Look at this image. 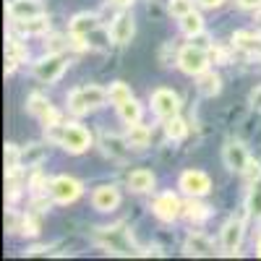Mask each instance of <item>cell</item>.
<instances>
[{
    "label": "cell",
    "instance_id": "6da1fadb",
    "mask_svg": "<svg viewBox=\"0 0 261 261\" xmlns=\"http://www.w3.org/2000/svg\"><path fill=\"white\" fill-rule=\"evenodd\" d=\"M107 99V92L99 89V86H81V89H73L68 94V110L73 115H86L89 110L99 107Z\"/></svg>",
    "mask_w": 261,
    "mask_h": 261
},
{
    "label": "cell",
    "instance_id": "7a4b0ae2",
    "mask_svg": "<svg viewBox=\"0 0 261 261\" xmlns=\"http://www.w3.org/2000/svg\"><path fill=\"white\" fill-rule=\"evenodd\" d=\"M178 65H180V71H183V73H188V76H199V73L206 71L209 55H206V50L196 47V45H186V47L178 53Z\"/></svg>",
    "mask_w": 261,
    "mask_h": 261
},
{
    "label": "cell",
    "instance_id": "3957f363",
    "mask_svg": "<svg viewBox=\"0 0 261 261\" xmlns=\"http://www.w3.org/2000/svg\"><path fill=\"white\" fill-rule=\"evenodd\" d=\"M89 144H92V134L84 125H65L63 141H60V146L65 151H71V154H81V151L89 149Z\"/></svg>",
    "mask_w": 261,
    "mask_h": 261
},
{
    "label": "cell",
    "instance_id": "277c9868",
    "mask_svg": "<svg viewBox=\"0 0 261 261\" xmlns=\"http://www.w3.org/2000/svg\"><path fill=\"white\" fill-rule=\"evenodd\" d=\"M65 71V58L60 53H50L47 58H42L37 65H34V76L39 81H45V84H53L63 76Z\"/></svg>",
    "mask_w": 261,
    "mask_h": 261
},
{
    "label": "cell",
    "instance_id": "5b68a950",
    "mask_svg": "<svg viewBox=\"0 0 261 261\" xmlns=\"http://www.w3.org/2000/svg\"><path fill=\"white\" fill-rule=\"evenodd\" d=\"M50 193L58 204H71L81 196V183L76 178H68V175H60L50 183Z\"/></svg>",
    "mask_w": 261,
    "mask_h": 261
},
{
    "label": "cell",
    "instance_id": "8992f818",
    "mask_svg": "<svg viewBox=\"0 0 261 261\" xmlns=\"http://www.w3.org/2000/svg\"><path fill=\"white\" fill-rule=\"evenodd\" d=\"M151 212H154L162 222H172L183 214V204L175 193H160L154 204H151Z\"/></svg>",
    "mask_w": 261,
    "mask_h": 261
},
{
    "label": "cell",
    "instance_id": "52a82bcc",
    "mask_svg": "<svg viewBox=\"0 0 261 261\" xmlns=\"http://www.w3.org/2000/svg\"><path fill=\"white\" fill-rule=\"evenodd\" d=\"M180 188L188 196H193V199H199V196H206L212 191V180H209L206 172H201V170H186L180 175Z\"/></svg>",
    "mask_w": 261,
    "mask_h": 261
},
{
    "label": "cell",
    "instance_id": "ba28073f",
    "mask_svg": "<svg viewBox=\"0 0 261 261\" xmlns=\"http://www.w3.org/2000/svg\"><path fill=\"white\" fill-rule=\"evenodd\" d=\"M151 107H154V113L160 118H175L178 110H180V99L178 94L172 92V89H157L154 94H151Z\"/></svg>",
    "mask_w": 261,
    "mask_h": 261
},
{
    "label": "cell",
    "instance_id": "9c48e42d",
    "mask_svg": "<svg viewBox=\"0 0 261 261\" xmlns=\"http://www.w3.org/2000/svg\"><path fill=\"white\" fill-rule=\"evenodd\" d=\"M8 16L13 21L34 18V16H45V8H42L39 0H11L8 3Z\"/></svg>",
    "mask_w": 261,
    "mask_h": 261
},
{
    "label": "cell",
    "instance_id": "30bf717a",
    "mask_svg": "<svg viewBox=\"0 0 261 261\" xmlns=\"http://www.w3.org/2000/svg\"><path fill=\"white\" fill-rule=\"evenodd\" d=\"M222 160H225V167L227 170H238V172H243V167L248 165V151H246V146L243 144H238V141H232V144H227L225 146V151H222Z\"/></svg>",
    "mask_w": 261,
    "mask_h": 261
},
{
    "label": "cell",
    "instance_id": "8fae6325",
    "mask_svg": "<svg viewBox=\"0 0 261 261\" xmlns=\"http://www.w3.org/2000/svg\"><path fill=\"white\" fill-rule=\"evenodd\" d=\"M92 204H94L97 212H113V209H118V204H120V193H118V188H113V186H99V188L92 193Z\"/></svg>",
    "mask_w": 261,
    "mask_h": 261
},
{
    "label": "cell",
    "instance_id": "7c38bea8",
    "mask_svg": "<svg viewBox=\"0 0 261 261\" xmlns=\"http://www.w3.org/2000/svg\"><path fill=\"white\" fill-rule=\"evenodd\" d=\"M243 241V220H230L222 227V251L225 253H238Z\"/></svg>",
    "mask_w": 261,
    "mask_h": 261
},
{
    "label": "cell",
    "instance_id": "4fadbf2b",
    "mask_svg": "<svg viewBox=\"0 0 261 261\" xmlns=\"http://www.w3.org/2000/svg\"><path fill=\"white\" fill-rule=\"evenodd\" d=\"M27 107H29V113L32 115H37L45 125H53V123H58V113L50 107V102L42 97V94H32L29 97V102H27Z\"/></svg>",
    "mask_w": 261,
    "mask_h": 261
},
{
    "label": "cell",
    "instance_id": "5bb4252c",
    "mask_svg": "<svg viewBox=\"0 0 261 261\" xmlns=\"http://www.w3.org/2000/svg\"><path fill=\"white\" fill-rule=\"evenodd\" d=\"M134 32H136L134 18L123 13V16H118V18H115V24H113V29H110V37H113L115 45H125V42H130Z\"/></svg>",
    "mask_w": 261,
    "mask_h": 261
},
{
    "label": "cell",
    "instance_id": "9a60e30c",
    "mask_svg": "<svg viewBox=\"0 0 261 261\" xmlns=\"http://www.w3.org/2000/svg\"><path fill=\"white\" fill-rule=\"evenodd\" d=\"M183 251H186L188 256H214V243L209 241V238H204V235L196 232V235H188Z\"/></svg>",
    "mask_w": 261,
    "mask_h": 261
},
{
    "label": "cell",
    "instance_id": "2e32d148",
    "mask_svg": "<svg viewBox=\"0 0 261 261\" xmlns=\"http://www.w3.org/2000/svg\"><path fill=\"white\" fill-rule=\"evenodd\" d=\"M232 45L238 50H243L248 55H261V37L251 32H235L232 34Z\"/></svg>",
    "mask_w": 261,
    "mask_h": 261
},
{
    "label": "cell",
    "instance_id": "e0dca14e",
    "mask_svg": "<svg viewBox=\"0 0 261 261\" xmlns=\"http://www.w3.org/2000/svg\"><path fill=\"white\" fill-rule=\"evenodd\" d=\"M99 27V18L94 13H79L71 21V34L76 37H89V32H94Z\"/></svg>",
    "mask_w": 261,
    "mask_h": 261
},
{
    "label": "cell",
    "instance_id": "ac0fdd59",
    "mask_svg": "<svg viewBox=\"0 0 261 261\" xmlns=\"http://www.w3.org/2000/svg\"><path fill=\"white\" fill-rule=\"evenodd\" d=\"M102 149H105V154H110L115 160H123L128 154V141L120 139V136H113V134H105L102 136Z\"/></svg>",
    "mask_w": 261,
    "mask_h": 261
},
{
    "label": "cell",
    "instance_id": "d6986e66",
    "mask_svg": "<svg viewBox=\"0 0 261 261\" xmlns=\"http://www.w3.org/2000/svg\"><path fill=\"white\" fill-rule=\"evenodd\" d=\"M16 29L21 32V34H45L47 29H50V21L45 18V16H34V18H21V21H16Z\"/></svg>",
    "mask_w": 261,
    "mask_h": 261
},
{
    "label": "cell",
    "instance_id": "ffe728a7",
    "mask_svg": "<svg viewBox=\"0 0 261 261\" xmlns=\"http://www.w3.org/2000/svg\"><path fill=\"white\" fill-rule=\"evenodd\" d=\"M151 186H154V175H151L149 170H134L128 175V188L130 191L144 193V191H151Z\"/></svg>",
    "mask_w": 261,
    "mask_h": 261
},
{
    "label": "cell",
    "instance_id": "44dd1931",
    "mask_svg": "<svg viewBox=\"0 0 261 261\" xmlns=\"http://www.w3.org/2000/svg\"><path fill=\"white\" fill-rule=\"evenodd\" d=\"M149 139H151V130H149L146 125H139V123H134V125L128 128V134H125L128 146H134V149L146 146V144H149Z\"/></svg>",
    "mask_w": 261,
    "mask_h": 261
},
{
    "label": "cell",
    "instance_id": "7402d4cb",
    "mask_svg": "<svg viewBox=\"0 0 261 261\" xmlns=\"http://www.w3.org/2000/svg\"><path fill=\"white\" fill-rule=\"evenodd\" d=\"M220 89H222V81H220V76H217V73H212V71L199 73V92H201L204 97L220 94Z\"/></svg>",
    "mask_w": 261,
    "mask_h": 261
},
{
    "label": "cell",
    "instance_id": "603a6c76",
    "mask_svg": "<svg viewBox=\"0 0 261 261\" xmlns=\"http://www.w3.org/2000/svg\"><path fill=\"white\" fill-rule=\"evenodd\" d=\"M118 113H120V118L128 123V125H134V123H139L141 120V105L130 97L128 102H123V105H118Z\"/></svg>",
    "mask_w": 261,
    "mask_h": 261
},
{
    "label": "cell",
    "instance_id": "cb8c5ba5",
    "mask_svg": "<svg viewBox=\"0 0 261 261\" xmlns=\"http://www.w3.org/2000/svg\"><path fill=\"white\" fill-rule=\"evenodd\" d=\"M130 97V89H128V84H123V81H115V84H110V89H107V99H110V105H123V102H128Z\"/></svg>",
    "mask_w": 261,
    "mask_h": 261
},
{
    "label": "cell",
    "instance_id": "d4e9b609",
    "mask_svg": "<svg viewBox=\"0 0 261 261\" xmlns=\"http://www.w3.org/2000/svg\"><path fill=\"white\" fill-rule=\"evenodd\" d=\"M165 134H167V139H172V141H180V139L188 134V125H186V120H180L178 115H175V118H167V120H165Z\"/></svg>",
    "mask_w": 261,
    "mask_h": 261
},
{
    "label": "cell",
    "instance_id": "484cf974",
    "mask_svg": "<svg viewBox=\"0 0 261 261\" xmlns=\"http://www.w3.org/2000/svg\"><path fill=\"white\" fill-rule=\"evenodd\" d=\"M180 29H183L188 37L199 34V32H204V18L196 13V11H191V13H186V16L180 18Z\"/></svg>",
    "mask_w": 261,
    "mask_h": 261
},
{
    "label": "cell",
    "instance_id": "4316f807",
    "mask_svg": "<svg viewBox=\"0 0 261 261\" xmlns=\"http://www.w3.org/2000/svg\"><path fill=\"white\" fill-rule=\"evenodd\" d=\"M42 157H45V146L32 144V146H27L24 151H21V165H24V167H34V165L42 162Z\"/></svg>",
    "mask_w": 261,
    "mask_h": 261
},
{
    "label": "cell",
    "instance_id": "83f0119b",
    "mask_svg": "<svg viewBox=\"0 0 261 261\" xmlns=\"http://www.w3.org/2000/svg\"><path fill=\"white\" fill-rule=\"evenodd\" d=\"M183 214L188 217L191 222H201V220H206V217H209V206H204L199 201H188L183 206Z\"/></svg>",
    "mask_w": 261,
    "mask_h": 261
},
{
    "label": "cell",
    "instance_id": "f1b7e54d",
    "mask_svg": "<svg viewBox=\"0 0 261 261\" xmlns=\"http://www.w3.org/2000/svg\"><path fill=\"white\" fill-rule=\"evenodd\" d=\"M167 11L175 16V18H183L186 13L193 11V0H170V3H167Z\"/></svg>",
    "mask_w": 261,
    "mask_h": 261
},
{
    "label": "cell",
    "instance_id": "f546056e",
    "mask_svg": "<svg viewBox=\"0 0 261 261\" xmlns=\"http://www.w3.org/2000/svg\"><path fill=\"white\" fill-rule=\"evenodd\" d=\"M248 209H251V214L256 217V220H261V183H256L251 196H248Z\"/></svg>",
    "mask_w": 261,
    "mask_h": 261
},
{
    "label": "cell",
    "instance_id": "4dcf8cb0",
    "mask_svg": "<svg viewBox=\"0 0 261 261\" xmlns=\"http://www.w3.org/2000/svg\"><path fill=\"white\" fill-rule=\"evenodd\" d=\"M6 55L21 63V60H27V47L21 45L18 39H8V45H6Z\"/></svg>",
    "mask_w": 261,
    "mask_h": 261
},
{
    "label": "cell",
    "instance_id": "1f68e13d",
    "mask_svg": "<svg viewBox=\"0 0 261 261\" xmlns=\"http://www.w3.org/2000/svg\"><path fill=\"white\" fill-rule=\"evenodd\" d=\"M243 175H246L248 183H258V178H261V162L248 160V165L243 167Z\"/></svg>",
    "mask_w": 261,
    "mask_h": 261
},
{
    "label": "cell",
    "instance_id": "d6a6232c",
    "mask_svg": "<svg viewBox=\"0 0 261 261\" xmlns=\"http://www.w3.org/2000/svg\"><path fill=\"white\" fill-rule=\"evenodd\" d=\"M8 167H21V151L16 144H6V170Z\"/></svg>",
    "mask_w": 261,
    "mask_h": 261
},
{
    "label": "cell",
    "instance_id": "836d02e7",
    "mask_svg": "<svg viewBox=\"0 0 261 261\" xmlns=\"http://www.w3.org/2000/svg\"><path fill=\"white\" fill-rule=\"evenodd\" d=\"M191 45H196V47H201V50H212V42H209V37H206L204 32H199V34H193V37H191Z\"/></svg>",
    "mask_w": 261,
    "mask_h": 261
},
{
    "label": "cell",
    "instance_id": "e575fe53",
    "mask_svg": "<svg viewBox=\"0 0 261 261\" xmlns=\"http://www.w3.org/2000/svg\"><path fill=\"white\" fill-rule=\"evenodd\" d=\"M21 232H24V235H37L39 232V227H37V222L32 220V217H24V222H21Z\"/></svg>",
    "mask_w": 261,
    "mask_h": 261
},
{
    "label": "cell",
    "instance_id": "d590c367",
    "mask_svg": "<svg viewBox=\"0 0 261 261\" xmlns=\"http://www.w3.org/2000/svg\"><path fill=\"white\" fill-rule=\"evenodd\" d=\"M251 107L253 110H261V86H256V89L251 92Z\"/></svg>",
    "mask_w": 261,
    "mask_h": 261
},
{
    "label": "cell",
    "instance_id": "8d00e7d4",
    "mask_svg": "<svg viewBox=\"0 0 261 261\" xmlns=\"http://www.w3.org/2000/svg\"><path fill=\"white\" fill-rule=\"evenodd\" d=\"M63 42H65L63 37H53L50 39V53H60L63 50Z\"/></svg>",
    "mask_w": 261,
    "mask_h": 261
},
{
    "label": "cell",
    "instance_id": "74e56055",
    "mask_svg": "<svg viewBox=\"0 0 261 261\" xmlns=\"http://www.w3.org/2000/svg\"><path fill=\"white\" fill-rule=\"evenodd\" d=\"M32 188H34L37 193H39L42 188H47V186H45V180H42V175H39V172H37V175L32 178Z\"/></svg>",
    "mask_w": 261,
    "mask_h": 261
},
{
    "label": "cell",
    "instance_id": "f35d334b",
    "mask_svg": "<svg viewBox=\"0 0 261 261\" xmlns=\"http://www.w3.org/2000/svg\"><path fill=\"white\" fill-rule=\"evenodd\" d=\"M238 6H241V8H258L261 6V0H238Z\"/></svg>",
    "mask_w": 261,
    "mask_h": 261
},
{
    "label": "cell",
    "instance_id": "ab89813d",
    "mask_svg": "<svg viewBox=\"0 0 261 261\" xmlns=\"http://www.w3.org/2000/svg\"><path fill=\"white\" fill-rule=\"evenodd\" d=\"M199 3H201L204 8H217V6H222L225 0H199Z\"/></svg>",
    "mask_w": 261,
    "mask_h": 261
},
{
    "label": "cell",
    "instance_id": "60d3db41",
    "mask_svg": "<svg viewBox=\"0 0 261 261\" xmlns=\"http://www.w3.org/2000/svg\"><path fill=\"white\" fill-rule=\"evenodd\" d=\"M253 21H256V29H258V32H261V8H258V11H256V16H253Z\"/></svg>",
    "mask_w": 261,
    "mask_h": 261
},
{
    "label": "cell",
    "instance_id": "b9f144b4",
    "mask_svg": "<svg viewBox=\"0 0 261 261\" xmlns=\"http://www.w3.org/2000/svg\"><path fill=\"white\" fill-rule=\"evenodd\" d=\"M113 3H115V6H130L134 0H113Z\"/></svg>",
    "mask_w": 261,
    "mask_h": 261
},
{
    "label": "cell",
    "instance_id": "7bdbcfd3",
    "mask_svg": "<svg viewBox=\"0 0 261 261\" xmlns=\"http://www.w3.org/2000/svg\"><path fill=\"white\" fill-rule=\"evenodd\" d=\"M256 251H258V256H261V235H258V246H256Z\"/></svg>",
    "mask_w": 261,
    "mask_h": 261
}]
</instances>
